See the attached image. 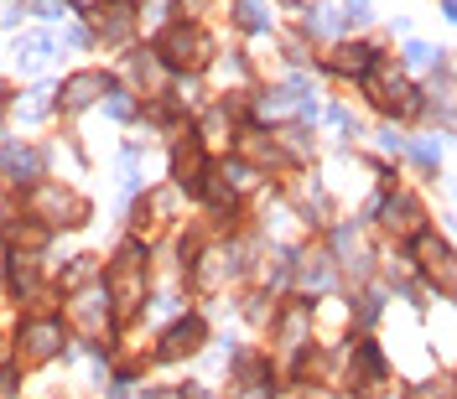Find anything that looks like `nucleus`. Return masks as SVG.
Segmentation results:
<instances>
[{"instance_id":"1","label":"nucleus","mask_w":457,"mask_h":399,"mask_svg":"<svg viewBox=\"0 0 457 399\" xmlns=\"http://www.w3.org/2000/svg\"><path fill=\"white\" fill-rule=\"evenodd\" d=\"M411 265H416V275L427 280L431 291L457 296V249L447 244V239H437V234H416V244H411Z\"/></svg>"},{"instance_id":"2","label":"nucleus","mask_w":457,"mask_h":399,"mask_svg":"<svg viewBox=\"0 0 457 399\" xmlns=\"http://www.w3.org/2000/svg\"><path fill=\"white\" fill-rule=\"evenodd\" d=\"M62 342H68V327L58 316H27L21 332H16V353H21V363H53L62 353Z\"/></svg>"},{"instance_id":"3","label":"nucleus","mask_w":457,"mask_h":399,"mask_svg":"<svg viewBox=\"0 0 457 399\" xmlns=\"http://www.w3.org/2000/svg\"><path fill=\"white\" fill-rule=\"evenodd\" d=\"M27 213L37 218V223H68V228H73V223H84L89 208H84L62 182H37L27 192Z\"/></svg>"},{"instance_id":"4","label":"nucleus","mask_w":457,"mask_h":399,"mask_svg":"<svg viewBox=\"0 0 457 399\" xmlns=\"http://www.w3.org/2000/svg\"><path fill=\"white\" fill-rule=\"evenodd\" d=\"M68 316L84 327V342H99L110 332V322H115V301H110L104 285H89V291H78V296L68 301Z\"/></svg>"},{"instance_id":"5","label":"nucleus","mask_w":457,"mask_h":399,"mask_svg":"<svg viewBox=\"0 0 457 399\" xmlns=\"http://www.w3.org/2000/svg\"><path fill=\"white\" fill-rule=\"evenodd\" d=\"M156 58L167 62V68H187V73H192V68L208 62V36L198 27H172L156 42Z\"/></svg>"},{"instance_id":"6","label":"nucleus","mask_w":457,"mask_h":399,"mask_svg":"<svg viewBox=\"0 0 457 399\" xmlns=\"http://www.w3.org/2000/svg\"><path fill=\"white\" fill-rule=\"evenodd\" d=\"M203 342H208V322H203V316H177V322L161 332L156 358H161V363H183L192 353H203Z\"/></svg>"},{"instance_id":"7","label":"nucleus","mask_w":457,"mask_h":399,"mask_svg":"<svg viewBox=\"0 0 457 399\" xmlns=\"http://www.w3.org/2000/svg\"><path fill=\"white\" fill-rule=\"evenodd\" d=\"M291 275H297V285H302L306 296H322V291H333V254H291Z\"/></svg>"},{"instance_id":"8","label":"nucleus","mask_w":457,"mask_h":399,"mask_svg":"<svg viewBox=\"0 0 457 399\" xmlns=\"http://www.w3.org/2000/svg\"><path fill=\"white\" fill-rule=\"evenodd\" d=\"M348 363H354V389H374V384H385V373H390L385 353H379L369 338H359L354 347H348Z\"/></svg>"},{"instance_id":"9","label":"nucleus","mask_w":457,"mask_h":399,"mask_svg":"<svg viewBox=\"0 0 457 399\" xmlns=\"http://www.w3.org/2000/svg\"><path fill=\"white\" fill-rule=\"evenodd\" d=\"M172 177L177 187H208V156H203V140H183L177 151H172Z\"/></svg>"},{"instance_id":"10","label":"nucleus","mask_w":457,"mask_h":399,"mask_svg":"<svg viewBox=\"0 0 457 399\" xmlns=\"http://www.w3.org/2000/svg\"><path fill=\"white\" fill-rule=\"evenodd\" d=\"M379 213H385V228H396L400 239H416V234H427V228H421V203H416V197H405V192H400V197H379Z\"/></svg>"},{"instance_id":"11","label":"nucleus","mask_w":457,"mask_h":399,"mask_svg":"<svg viewBox=\"0 0 457 399\" xmlns=\"http://www.w3.org/2000/svg\"><path fill=\"white\" fill-rule=\"evenodd\" d=\"M374 99H379V109H390V115H416V109H421L416 89H411L400 73H379V78H374Z\"/></svg>"},{"instance_id":"12","label":"nucleus","mask_w":457,"mask_h":399,"mask_svg":"<svg viewBox=\"0 0 457 399\" xmlns=\"http://www.w3.org/2000/svg\"><path fill=\"white\" fill-rule=\"evenodd\" d=\"M99 93H104V73H73V78L62 84V109L78 115V109H89Z\"/></svg>"},{"instance_id":"13","label":"nucleus","mask_w":457,"mask_h":399,"mask_svg":"<svg viewBox=\"0 0 457 399\" xmlns=\"http://www.w3.org/2000/svg\"><path fill=\"white\" fill-rule=\"evenodd\" d=\"M374 47H369V42H343V47H338L333 52V68L338 73H343V78H348V73H354V78H369V73H374Z\"/></svg>"},{"instance_id":"14","label":"nucleus","mask_w":457,"mask_h":399,"mask_svg":"<svg viewBox=\"0 0 457 399\" xmlns=\"http://www.w3.org/2000/svg\"><path fill=\"white\" fill-rule=\"evenodd\" d=\"M5 177L11 182H21V187H37V177H42V156L27 151V146H5Z\"/></svg>"},{"instance_id":"15","label":"nucleus","mask_w":457,"mask_h":399,"mask_svg":"<svg viewBox=\"0 0 457 399\" xmlns=\"http://www.w3.org/2000/svg\"><path fill=\"white\" fill-rule=\"evenodd\" d=\"M47 62H53V36L31 31V36H21V42H16V68H21V73H42Z\"/></svg>"},{"instance_id":"16","label":"nucleus","mask_w":457,"mask_h":399,"mask_svg":"<svg viewBox=\"0 0 457 399\" xmlns=\"http://www.w3.org/2000/svg\"><path fill=\"white\" fill-rule=\"evenodd\" d=\"M411 399H457V373H442V379H427V384H416Z\"/></svg>"},{"instance_id":"17","label":"nucleus","mask_w":457,"mask_h":399,"mask_svg":"<svg viewBox=\"0 0 457 399\" xmlns=\"http://www.w3.org/2000/svg\"><path fill=\"white\" fill-rule=\"evenodd\" d=\"M379 316H385V296H379V291H364V296L354 301V322H359V327H374Z\"/></svg>"},{"instance_id":"18","label":"nucleus","mask_w":457,"mask_h":399,"mask_svg":"<svg viewBox=\"0 0 457 399\" xmlns=\"http://www.w3.org/2000/svg\"><path fill=\"white\" fill-rule=\"evenodd\" d=\"M240 27L244 31H265L271 16H265V0H240Z\"/></svg>"},{"instance_id":"19","label":"nucleus","mask_w":457,"mask_h":399,"mask_svg":"<svg viewBox=\"0 0 457 399\" xmlns=\"http://www.w3.org/2000/svg\"><path fill=\"white\" fill-rule=\"evenodd\" d=\"M99 31H104L110 42H125V31H130V16H125V11H110V16L99 11Z\"/></svg>"},{"instance_id":"20","label":"nucleus","mask_w":457,"mask_h":399,"mask_svg":"<svg viewBox=\"0 0 457 399\" xmlns=\"http://www.w3.org/2000/svg\"><path fill=\"white\" fill-rule=\"evenodd\" d=\"M224 130H229V115H224V109H214V115L203 120V146H224V140H229Z\"/></svg>"},{"instance_id":"21","label":"nucleus","mask_w":457,"mask_h":399,"mask_svg":"<svg viewBox=\"0 0 457 399\" xmlns=\"http://www.w3.org/2000/svg\"><path fill=\"white\" fill-rule=\"evenodd\" d=\"M47 93L53 89H37L31 99H16V115H21V120H42V115H47Z\"/></svg>"},{"instance_id":"22","label":"nucleus","mask_w":457,"mask_h":399,"mask_svg":"<svg viewBox=\"0 0 457 399\" xmlns=\"http://www.w3.org/2000/svg\"><path fill=\"white\" fill-rule=\"evenodd\" d=\"M338 27H343V16L328 11V5H317V11L306 16V31H322V36H328V31H338Z\"/></svg>"},{"instance_id":"23","label":"nucleus","mask_w":457,"mask_h":399,"mask_svg":"<svg viewBox=\"0 0 457 399\" xmlns=\"http://www.w3.org/2000/svg\"><path fill=\"white\" fill-rule=\"evenodd\" d=\"M411 156H416V161L431 172V166L442 161V146H437V140H411Z\"/></svg>"},{"instance_id":"24","label":"nucleus","mask_w":457,"mask_h":399,"mask_svg":"<svg viewBox=\"0 0 457 399\" xmlns=\"http://www.w3.org/2000/svg\"><path fill=\"white\" fill-rule=\"evenodd\" d=\"M405 62H411V68H431V62H437V47H427V42H411V47H405Z\"/></svg>"},{"instance_id":"25","label":"nucleus","mask_w":457,"mask_h":399,"mask_svg":"<svg viewBox=\"0 0 457 399\" xmlns=\"http://www.w3.org/2000/svg\"><path fill=\"white\" fill-rule=\"evenodd\" d=\"M110 115H115V120H130V115H135V104H130V89H110Z\"/></svg>"},{"instance_id":"26","label":"nucleus","mask_w":457,"mask_h":399,"mask_svg":"<svg viewBox=\"0 0 457 399\" xmlns=\"http://www.w3.org/2000/svg\"><path fill=\"white\" fill-rule=\"evenodd\" d=\"M31 11H37L42 21H62V16H68V0H31Z\"/></svg>"},{"instance_id":"27","label":"nucleus","mask_w":457,"mask_h":399,"mask_svg":"<svg viewBox=\"0 0 457 399\" xmlns=\"http://www.w3.org/2000/svg\"><path fill=\"white\" fill-rule=\"evenodd\" d=\"M0 399H21V373L0 369Z\"/></svg>"},{"instance_id":"28","label":"nucleus","mask_w":457,"mask_h":399,"mask_svg":"<svg viewBox=\"0 0 457 399\" xmlns=\"http://www.w3.org/2000/svg\"><path fill=\"white\" fill-rule=\"evenodd\" d=\"M89 275H94V254H78V265L68 270V285H84Z\"/></svg>"},{"instance_id":"29","label":"nucleus","mask_w":457,"mask_h":399,"mask_svg":"<svg viewBox=\"0 0 457 399\" xmlns=\"http://www.w3.org/2000/svg\"><path fill=\"white\" fill-rule=\"evenodd\" d=\"M343 16L348 21H369V0H343Z\"/></svg>"},{"instance_id":"30","label":"nucleus","mask_w":457,"mask_h":399,"mask_svg":"<svg viewBox=\"0 0 457 399\" xmlns=\"http://www.w3.org/2000/svg\"><path fill=\"white\" fill-rule=\"evenodd\" d=\"M442 11H447V21H457V0H442Z\"/></svg>"}]
</instances>
